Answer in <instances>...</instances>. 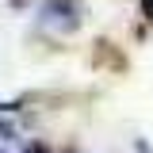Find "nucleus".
Returning a JSON list of instances; mask_svg holds the SVG:
<instances>
[{
	"label": "nucleus",
	"instance_id": "f03ea898",
	"mask_svg": "<svg viewBox=\"0 0 153 153\" xmlns=\"http://www.w3.org/2000/svg\"><path fill=\"white\" fill-rule=\"evenodd\" d=\"M142 8H146V16L153 19V0H142Z\"/></svg>",
	"mask_w": 153,
	"mask_h": 153
},
{
	"label": "nucleus",
	"instance_id": "f257e3e1",
	"mask_svg": "<svg viewBox=\"0 0 153 153\" xmlns=\"http://www.w3.org/2000/svg\"><path fill=\"white\" fill-rule=\"evenodd\" d=\"M76 16H80L76 0H50V4L42 8V23H50V19H54V23L61 27V31H73L76 23H80Z\"/></svg>",
	"mask_w": 153,
	"mask_h": 153
}]
</instances>
